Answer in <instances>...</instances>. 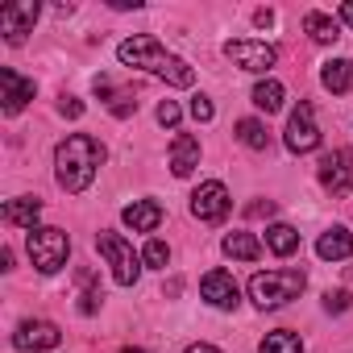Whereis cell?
Wrapping results in <instances>:
<instances>
[{"label": "cell", "mask_w": 353, "mask_h": 353, "mask_svg": "<svg viewBox=\"0 0 353 353\" xmlns=\"http://www.w3.org/2000/svg\"><path fill=\"white\" fill-rule=\"evenodd\" d=\"M192 117H196V121H212V100H208V96H196V100H192Z\"/></svg>", "instance_id": "cell-28"}, {"label": "cell", "mask_w": 353, "mask_h": 353, "mask_svg": "<svg viewBox=\"0 0 353 353\" xmlns=\"http://www.w3.org/2000/svg\"><path fill=\"white\" fill-rule=\"evenodd\" d=\"M303 30L312 34V42H320V46H328V42H336L341 38V26L328 17V13H320V9H312L307 17H303Z\"/></svg>", "instance_id": "cell-20"}, {"label": "cell", "mask_w": 353, "mask_h": 353, "mask_svg": "<svg viewBox=\"0 0 353 353\" xmlns=\"http://www.w3.org/2000/svg\"><path fill=\"white\" fill-rule=\"evenodd\" d=\"M225 54L229 63H237L241 71H254V75H266L279 59V50L270 42H250V38H237V42H225Z\"/></svg>", "instance_id": "cell-7"}, {"label": "cell", "mask_w": 353, "mask_h": 353, "mask_svg": "<svg viewBox=\"0 0 353 353\" xmlns=\"http://www.w3.org/2000/svg\"><path fill=\"white\" fill-rule=\"evenodd\" d=\"M200 166V137H192V133H179L170 141V170L179 174V179H188V174Z\"/></svg>", "instance_id": "cell-14"}, {"label": "cell", "mask_w": 353, "mask_h": 353, "mask_svg": "<svg viewBox=\"0 0 353 353\" xmlns=\"http://www.w3.org/2000/svg\"><path fill=\"white\" fill-rule=\"evenodd\" d=\"M96 96L108 104V112H112V117H133V112H137V100H133V92L117 88L108 75H100V79H96Z\"/></svg>", "instance_id": "cell-15"}, {"label": "cell", "mask_w": 353, "mask_h": 353, "mask_svg": "<svg viewBox=\"0 0 353 353\" xmlns=\"http://www.w3.org/2000/svg\"><path fill=\"white\" fill-rule=\"evenodd\" d=\"M316 254H320L324 262H341V258H353V237H349L341 225H332L328 233H320V241H316Z\"/></svg>", "instance_id": "cell-18"}, {"label": "cell", "mask_w": 353, "mask_h": 353, "mask_svg": "<svg viewBox=\"0 0 353 353\" xmlns=\"http://www.w3.org/2000/svg\"><path fill=\"white\" fill-rule=\"evenodd\" d=\"M324 307H328V312H345V307H349V291H328V295H324Z\"/></svg>", "instance_id": "cell-29"}, {"label": "cell", "mask_w": 353, "mask_h": 353, "mask_svg": "<svg viewBox=\"0 0 353 353\" xmlns=\"http://www.w3.org/2000/svg\"><path fill=\"white\" fill-rule=\"evenodd\" d=\"M320 183H324V192H332V196H349V192H353V150H332V154H324V162H320Z\"/></svg>", "instance_id": "cell-8"}, {"label": "cell", "mask_w": 353, "mask_h": 353, "mask_svg": "<svg viewBox=\"0 0 353 353\" xmlns=\"http://www.w3.org/2000/svg\"><path fill=\"white\" fill-rule=\"evenodd\" d=\"M221 245H225V254L237 258V262H258V258H262V241H258L254 233H229Z\"/></svg>", "instance_id": "cell-19"}, {"label": "cell", "mask_w": 353, "mask_h": 353, "mask_svg": "<svg viewBox=\"0 0 353 353\" xmlns=\"http://www.w3.org/2000/svg\"><path fill=\"white\" fill-rule=\"evenodd\" d=\"M96 250L104 254V262L112 266V279L121 283V287H133L137 283V274H141V258L133 254V245L121 237V233H96Z\"/></svg>", "instance_id": "cell-5"}, {"label": "cell", "mask_w": 353, "mask_h": 353, "mask_svg": "<svg viewBox=\"0 0 353 353\" xmlns=\"http://www.w3.org/2000/svg\"><path fill=\"white\" fill-rule=\"evenodd\" d=\"M245 212H250V216H270V212H274V200H266V204L258 200V204H250Z\"/></svg>", "instance_id": "cell-31"}, {"label": "cell", "mask_w": 353, "mask_h": 353, "mask_svg": "<svg viewBox=\"0 0 353 353\" xmlns=\"http://www.w3.org/2000/svg\"><path fill=\"white\" fill-rule=\"evenodd\" d=\"M258 353H303V341L295 336V332H266L262 336V345H258Z\"/></svg>", "instance_id": "cell-25"}, {"label": "cell", "mask_w": 353, "mask_h": 353, "mask_svg": "<svg viewBox=\"0 0 353 353\" xmlns=\"http://www.w3.org/2000/svg\"><path fill=\"white\" fill-rule=\"evenodd\" d=\"M38 216H42V200L38 196H17L5 204V221L17 225V229H38Z\"/></svg>", "instance_id": "cell-17"}, {"label": "cell", "mask_w": 353, "mask_h": 353, "mask_svg": "<svg viewBox=\"0 0 353 353\" xmlns=\"http://www.w3.org/2000/svg\"><path fill=\"white\" fill-rule=\"evenodd\" d=\"M26 250H30V262L42 270V274H59L67 266V254H71V237L63 229H30L26 237Z\"/></svg>", "instance_id": "cell-4"}, {"label": "cell", "mask_w": 353, "mask_h": 353, "mask_svg": "<svg viewBox=\"0 0 353 353\" xmlns=\"http://www.w3.org/2000/svg\"><path fill=\"white\" fill-rule=\"evenodd\" d=\"M266 245H270L279 258H287V254H295V250H299V233H295L291 225H283V221H279V225H270V229H266Z\"/></svg>", "instance_id": "cell-22"}, {"label": "cell", "mask_w": 353, "mask_h": 353, "mask_svg": "<svg viewBox=\"0 0 353 353\" xmlns=\"http://www.w3.org/2000/svg\"><path fill=\"white\" fill-rule=\"evenodd\" d=\"M0 88H5V96H0V100H5V112L9 117H17L34 100V79H21L13 67H0Z\"/></svg>", "instance_id": "cell-13"}, {"label": "cell", "mask_w": 353, "mask_h": 353, "mask_svg": "<svg viewBox=\"0 0 353 353\" xmlns=\"http://www.w3.org/2000/svg\"><path fill=\"white\" fill-rule=\"evenodd\" d=\"M237 141H241V145H250V150H270V133H266V125H262V121H254V117L237 121Z\"/></svg>", "instance_id": "cell-23"}, {"label": "cell", "mask_w": 353, "mask_h": 353, "mask_svg": "<svg viewBox=\"0 0 353 353\" xmlns=\"http://www.w3.org/2000/svg\"><path fill=\"white\" fill-rule=\"evenodd\" d=\"M200 295H204L212 307H221V312H233V307L241 303V287H237V279H233L229 270H208L204 283H200Z\"/></svg>", "instance_id": "cell-11"}, {"label": "cell", "mask_w": 353, "mask_h": 353, "mask_svg": "<svg viewBox=\"0 0 353 353\" xmlns=\"http://www.w3.org/2000/svg\"><path fill=\"white\" fill-rule=\"evenodd\" d=\"M63 341V332H59V324H50V320H26L17 332H13V349H21V353H38V349H54Z\"/></svg>", "instance_id": "cell-12"}, {"label": "cell", "mask_w": 353, "mask_h": 353, "mask_svg": "<svg viewBox=\"0 0 353 353\" xmlns=\"http://www.w3.org/2000/svg\"><path fill=\"white\" fill-rule=\"evenodd\" d=\"M158 125H166V129L179 125V104H174V100H162L158 104Z\"/></svg>", "instance_id": "cell-27"}, {"label": "cell", "mask_w": 353, "mask_h": 353, "mask_svg": "<svg viewBox=\"0 0 353 353\" xmlns=\"http://www.w3.org/2000/svg\"><path fill=\"white\" fill-rule=\"evenodd\" d=\"M183 353H221V349H216V345H204V341H200V345H188Z\"/></svg>", "instance_id": "cell-32"}, {"label": "cell", "mask_w": 353, "mask_h": 353, "mask_svg": "<svg viewBox=\"0 0 353 353\" xmlns=\"http://www.w3.org/2000/svg\"><path fill=\"white\" fill-rule=\"evenodd\" d=\"M141 262L145 266H154V270H166V262H170V250H166V241H145V250H141Z\"/></svg>", "instance_id": "cell-26"}, {"label": "cell", "mask_w": 353, "mask_h": 353, "mask_svg": "<svg viewBox=\"0 0 353 353\" xmlns=\"http://www.w3.org/2000/svg\"><path fill=\"white\" fill-rule=\"evenodd\" d=\"M320 83L328 88V92H349V83H353V63L349 59H332V63H324V71H320Z\"/></svg>", "instance_id": "cell-21"}, {"label": "cell", "mask_w": 353, "mask_h": 353, "mask_svg": "<svg viewBox=\"0 0 353 353\" xmlns=\"http://www.w3.org/2000/svg\"><path fill=\"white\" fill-rule=\"evenodd\" d=\"M121 221H125L133 233H154V229L162 225V208H158L154 200H133V204L121 212Z\"/></svg>", "instance_id": "cell-16"}, {"label": "cell", "mask_w": 353, "mask_h": 353, "mask_svg": "<svg viewBox=\"0 0 353 353\" xmlns=\"http://www.w3.org/2000/svg\"><path fill=\"white\" fill-rule=\"evenodd\" d=\"M59 112H63V117H83V100L63 96V100H59Z\"/></svg>", "instance_id": "cell-30"}, {"label": "cell", "mask_w": 353, "mask_h": 353, "mask_svg": "<svg viewBox=\"0 0 353 353\" xmlns=\"http://www.w3.org/2000/svg\"><path fill=\"white\" fill-rule=\"evenodd\" d=\"M254 21H258V26H270V21H274V13H270V9H258V13H254Z\"/></svg>", "instance_id": "cell-33"}, {"label": "cell", "mask_w": 353, "mask_h": 353, "mask_svg": "<svg viewBox=\"0 0 353 353\" xmlns=\"http://www.w3.org/2000/svg\"><path fill=\"white\" fill-rule=\"evenodd\" d=\"M229 208H233V200H229V188L225 183H200L196 188V196H192V212H196V221H208V225H216V221H225L229 216Z\"/></svg>", "instance_id": "cell-9"}, {"label": "cell", "mask_w": 353, "mask_h": 353, "mask_svg": "<svg viewBox=\"0 0 353 353\" xmlns=\"http://www.w3.org/2000/svg\"><path fill=\"white\" fill-rule=\"evenodd\" d=\"M38 0H13V5L0 9V30H5V38L13 46L26 42V34H34V21H38Z\"/></svg>", "instance_id": "cell-10"}, {"label": "cell", "mask_w": 353, "mask_h": 353, "mask_svg": "<svg viewBox=\"0 0 353 353\" xmlns=\"http://www.w3.org/2000/svg\"><path fill=\"white\" fill-rule=\"evenodd\" d=\"M341 17H345V21L353 26V0H345V5H341Z\"/></svg>", "instance_id": "cell-34"}, {"label": "cell", "mask_w": 353, "mask_h": 353, "mask_svg": "<svg viewBox=\"0 0 353 353\" xmlns=\"http://www.w3.org/2000/svg\"><path fill=\"white\" fill-rule=\"evenodd\" d=\"M320 145V129H316V108L307 100H299L291 108V121H287V150L291 154H312Z\"/></svg>", "instance_id": "cell-6"}, {"label": "cell", "mask_w": 353, "mask_h": 353, "mask_svg": "<svg viewBox=\"0 0 353 353\" xmlns=\"http://www.w3.org/2000/svg\"><path fill=\"white\" fill-rule=\"evenodd\" d=\"M117 59H121L125 67H141V71H150V75L166 79L170 88H192V83H196V71H192L179 54H166V50H162V42H158V38H150V34L125 38V42L117 46Z\"/></svg>", "instance_id": "cell-2"}, {"label": "cell", "mask_w": 353, "mask_h": 353, "mask_svg": "<svg viewBox=\"0 0 353 353\" xmlns=\"http://www.w3.org/2000/svg\"><path fill=\"white\" fill-rule=\"evenodd\" d=\"M283 96H287V92H283L279 79H262V83L254 88V104H258L262 112H279V108H283Z\"/></svg>", "instance_id": "cell-24"}, {"label": "cell", "mask_w": 353, "mask_h": 353, "mask_svg": "<svg viewBox=\"0 0 353 353\" xmlns=\"http://www.w3.org/2000/svg\"><path fill=\"white\" fill-rule=\"evenodd\" d=\"M125 353H150V349H133V345H125Z\"/></svg>", "instance_id": "cell-35"}, {"label": "cell", "mask_w": 353, "mask_h": 353, "mask_svg": "<svg viewBox=\"0 0 353 353\" xmlns=\"http://www.w3.org/2000/svg\"><path fill=\"white\" fill-rule=\"evenodd\" d=\"M303 287H307V274H303V270H291V266H287V270H262V274L250 279V299H254L262 312H274V307L299 299Z\"/></svg>", "instance_id": "cell-3"}, {"label": "cell", "mask_w": 353, "mask_h": 353, "mask_svg": "<svg viewBox=\"0 0 353 353\" xmlns=\"http://www.w3.org/2000/svg\"><path fill=\"white\" fill-rule=\"evenodd\" d=\"M104 166V145L92 133H67L54 150V174H59V188L79 196L92 188L96 170Z\"/></svg>", "instance_id": "cell-1"}]
</instances>
